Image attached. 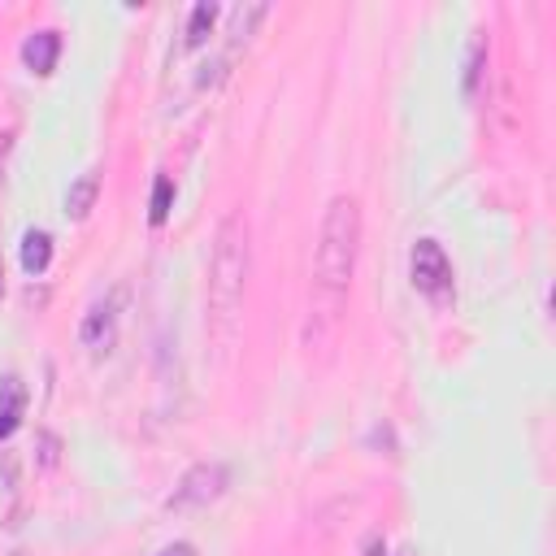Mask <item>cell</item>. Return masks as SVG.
I'll list each match as a JSON object with an SVG mask.
<instances>
[{
  "mask_svg": "<svg viewBox=\"0 0 556 556\" xmlns=\"http://www.w3.org/2000/svg\"><path fill=\"white\" fill-rule=\"evenodd\" d=\"M357 248H361V205L352 196H335L326 205L318 252H313V318L326 322L339 318L352 270H357Z\"/></svg>",
  "mask_w": 556,
  "mask_h": 556,
  "instance_id": "cell-1",
  "label": "cell"
},
{
  "mask_svg": "<svg viewBox=\"0 0 556 556\" xmlns=\"http://www.w3.org/2000/svg\"><path fill=\"white\" fill-rule=\"evenodd\" d=\"M248 287V222L226 213L213 231L209 252V331L218 344H231Z\"/></svg>",
  "mask_w": 556,
  "mask_h": 556,
  "instance_id": "cell-2",
  "label": "cell"
},
{
  "mask_svg": "<svg viewBox=\"0 0 556 556\" xmlns=\"http://www.w3.org/2000/svg\"><path fill=\"white\" fill-rule=\"evenodd\" d=\"M409 278H413V287L422 296H431V300H444L452 292V261H448V252L439 239H417L413 252H409Z\"/></svg>",
  "mask_w": 556,
  "mask_h": 556,
  "instance_id": "cell-3",
  "label": "cell"
},
{
  "mask_svg": "<svg viewBox=\"0 0 556 556\" xmlns=\"http://www.w3.org/2000/svg\"><path fill=\"white\" fill-rule=\"evenodd\" d=\"M222 487H226V465H218V461H200V465H192V470L183 474V483L174 487L170 509H192V504H209V500L222 496Z\"/></svg>",
  "mask_w": 556,
  "mask_h": 556,
  "instance_id": "cell-4",
  "label": "cell"
},
{
  "mask_svg": "<svg viewBox=\"0 0 556 556\" xmlns=\"http://www.w3.org/2000/svg\"><path fill=\"white\" fill-rule=\"evenodd\" d=\"M113 326H118V292L105 296V300H96V305L83 313L79 339H83L87 348H109L113 344Z\"/></svg>",
  "mask_w": 556,
  "mask_h": 556,
  "instance_id": "cell-5",
  "label": "cell"
},
{
  "mask_svg": "<svg viewBox=\"0 0 556 556\" xmlns=\"http://www.w3.org/2000/svg\"><path fill=\"white\" fill-rule=\"evenodd\" d=\"M22 413H27V383H22L18 374H9L5 383H0V439H9L18 431Z\"/></svg>",
  "mask_w": 556,
  "mask_h": 556,
  "instance_id": "cell-6",
  "label": "cell"
},
{
  "mask_svg": "<svg viewBox=\"0 0 556 556\" xmlns=\"http://www.w3.org/2000/svg\"><path fill=\"white\" fill-rule=\"evenodd\" d=\"M57 57H61V31H35L27 35V44H22V61L35 70V74H48L57 66Z\"/></svg>",
  "mask_w": 556,
  "mask_h": 556,
  "instance_id": "cell-7",
  "label": "cell"
},
{
  "mask_svg": "<svg viewBox=\"0 0 556 556\" xmlns=\"http://www.w3.org/2000/svg\"><path fill=\"white\" fill-rule=\"evenodd\" d=\"M96 196H100V174L96 170H83L79 179L70 183V192H66V213L74 222H83L87 213L96 209Z\"/></svg>",
  "mask_w": 556,
  "mask_h": 556,
  "instance_id": "cell-8",
  "label": "cell"
},
{
  "mask_svg": "<svg viewBox=\"0 0 556 556\" xmlns=\"http://www.w3.org/2000/svg\"><path fill=\"white\" fill-rule=\"evenodd\" d=\"M48 261H53V235H48V231H27V235H22V270L44 274Z\"/></svg>",
  "mask_w": 556,
  "mask_h": 556,
  "instance_id": "cell-9",
  "label": "cell"
},
{
  "mask_svg": "<svg viewBox=\"0 0 556 556\" xmlns=\"http://www.w3.org/2000/svg\"><path fill=\"white\" fill-rule=\"evenodd\" d=\"M218 22V5L213 0H200V5H192V18H187V44H205L209 27Z\"/></svg>",
  "mask_w": 556,
  "mask_h": 556,
  "instance_id": "cell-10",
  "label": "cell"
},
{
  "mask_svg": "<svg viewBox=\"0 0 556 556\" xmlns=\"http://www.w3.org/2000/svg\"><path fill=\"white\" fill-rule=\"evenodd\" d=\"M483 57H487V35H474L470 57H465V92H474L478 79H483Z\"/></svg>",
  "mask_w": 556,
  "mask_h": 556,
  "instance_id": "cell-11",
  "label": "cell"
},
{
  "mask_svg": "<svg viewBox=\"0 0 556 556\" xmlns=\"http://www.w3.org/2000/svg\"><path fill=\"white\" fill-rule=\"evenodd\" d=\"M170 205H174V179H170V174H161L157 187H153V222L157 226L170 218Z\"/></svg>",
  "mask_w": 556,
  "mask_h": 556,
  "instance_id": "cell-12",
  "label": "cell"
},
{
  "mask_svg": "<svg viewBox=\"0 0 556 556\" xmlns=\"http://www.w3.org/2000/svg\"><path fill=\"white\" fill-rule=\"evenodd\" d=\"M57 435H48V431H40V465H57Z\"/></svg>",
  "mask_w": 556,
  "mask_h": 556,
  "instance_id": "cell-13",
  "label": "cell"
},
{
  "mask_svg": "<svg viewBox=\"0 0 556 556\" xmlns=\"http://www.w3.org/2000/svg\"><path fill=\"white\" fill-rule=\"evenodd\" d=\"M14 131H5V135H0V183H5V166H9V153H14Z\"/></svg>",
  "mask_w": 556,
  "mask_h": 556,
  "instance_id": "cell-14",
  "label": "cell"
},
{
  "mask_svg": "<svg viewBox=\"0 0 556 556\" xmlns=\"http://www.w3.org/2000/svg\"><path fill=\"white\" fill-rule=\"evenodd\" d=\"M383 552H387V543H383V539H378V535H374L370 543H365V556H383Z\"/></svg>",
  "mask_w": 556,
  "mask_h": 556,
  "instance_id": "cell-15",
  "label": "cell"
},
{
  "mask_svg": "<svg viewBox=\"0 0 556 556\" xmlns=\"http://www.w3.org/2000/svg\"><path fill=\"white\" fill-rule=\"evenodd\" d=\"M161 556H196V552H192V543H174V548H166Z\"/></svg>",
  "mask_w": 556,
  "mask_h": 556,
  "instance_id": "cell-16",
  "label": "cell"
},
{
  "mask_svg": "<svg viewBox=\"0 0 556 556\" xmlns=\"http://www.w3.org/2000/svg\"><path fill=\"white\" fill-rule=\"evenodd\" d=\"M0 292H5V270H0Z\"/></svg>",
  "mask_w": 556,
  "mask_h": 556,
  "instance_id": "cell-17",
  "label": "cell"
}]
</instances>
